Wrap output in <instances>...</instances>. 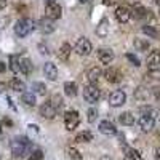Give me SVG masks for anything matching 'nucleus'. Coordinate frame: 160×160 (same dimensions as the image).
<instances>
[{"mask_svg":"<svg viewBox=\"0 0 160 160\" xmlns=\"http://www.w3.org/2000/svg\"><path fill=\"white\" fill-rule=\"evenodd\" d=\"M10 148H11V155H15V157H21L24 158V155H28L32 148V144L28 138H24V136H18L15 138L11 142H10Z\"/></svg>","mask_w":160,"mask_h":160,"instance_id":"nucleus-1","label":"nucleus"},{"mask_svg":"<svg viewBox=\"0 0 160 160\" xmlns=\"http://www.w3.org/2000/svg\"><path fill=\"white\" fill-rule=\"evenodd\" d=\"M155 117H157V111L152 109V108H148V109L142 112V115L139 117V120H138L139 128H141L144 133L151 131V130L154 128V125H155Z\"/></svg>","mask_w":160,"mask_h":160,"instance_id":"nucleus-2","label":"nucleus"},{"mask_svg":"<svg viewBox=\"0 0 160 160\" xmlns=\"http://www.w3.org/2000/svg\"><path fill=\"white\" fill-rule=\"evenodd\" d=\"M35 29V22L31 18H21L19 21H16L15 24V34L18 37H28L32 31Z\"/></svg>","mask_w":160,"mask_h":160,"instance_id":"nucleus-3","label":"nucleus"},{"mask_svg":"<svg viewBox=\"0 0 160 160\" xmlns=\"http://www.w3.org/2000/svg\"><path fill=\"white\" fill-rule=\"evenodd\" d=\"M45 16L51 21L55 19H59L62 16V8L58 2L55 0H51V2H47V7H45Z\"/></svg>","mask_w":160,"mask_h":160,"instance_id":"nucleus-4","label":"nucleus"},{"mask_svg":"<svg viewBox=\"0 0 160 160\" xmlns=\"http://www.w3.org/2000/svg\"><path fill=\"white\" fill-rule=\"evenodd\" d=\"M80 123V115L77 111H68L64 114V127L66 130H69V131H74Z\"/></svg>","mask_w":160,"mask_h":160,"instance_id":"nucleus-5","label":"nucleus"},{"mask_svg":"<svg viewBox=\"0 0 160 160\" xmlns=\"http://www.w3.org/2000/svg\"><path fill=\"white\" fill-rule=\"evenodd\" d=\"M74 50H75L77 55H80V56H88L90 53H91V50H93V47H91V42H90L87 37H80L77 42H75Z\"/></svg>","mask_w":160,"mask_h":160,"instance_id":"nucleus-6","label":"nucleus"},{"mask_svg":"<svg viewBox=\"0 0 160 160\" xmlns=\"http://www.w3.org/2000/svg\"><path fill=\"white\" fill-rule=\"evenodd\" d=\"M99 96H101V90L96 87V85H87L85 88H83V99L87 101V102H90V104H93V102H96L98 99H99Z\"/></svg>","mask_w":160,"mask_h":160,"instance_id":"nucleus-7","label":"nucleus"},{"mask_svg":"<svg viewBox=\"0 0 160 160\" xmlns=\"http://www.w3.org/2000/svg\"><path fill=\"white\" fill-rule=\"evenodd\" d=\"M56 112H58V109L50 101L48 102H43L38 108V115L42 117V118H47V120H53V118L56 117Z\"/></svg>","mask_w":160,"mask_h":160,"instance_id":"nucleus-8","label":"nucleus"},{"mask_svg":"<svg viewBox=\"0 0 160 160\" xmlns=\"http://www.w3.org/2000/svg\"><path fill=\"white\" fill-rule=\"evenodd\" d=\"M125 102H127V95L122 90H115L109 95V104L112 108H122Z\"/></svg>","mask_w":160,"mask_h":160,"instance_id":"nucleus-9","label":"nucleus"},{"mask_svg":"<svg viewBox=\"0 0 160 160\" xmlns=\"http://www.w3.org/2000/svg\"><path fill=\"white\" fill-rule=\"evenodd\" d=\"M148 69L151 72H157L160 71V50H152L148 56Z\"/></svg>","mask_w":160,"mask_h":160,"instance_id":"nucleus-10","label":"nucleus"},{"mask_svg":"<svg viewBox=\"0 0 160 160\" xmlns=\"http://www.w3.org/2000/svg\"><path fill=\"white\" fill-rule=\"evenodd\" d=\"M96 56H98V59H99L102 64H111V62L114 61V58H115L114 51H112L111 48H106V47L96 50Z\"/></svg>","mask_w":160,"mask_h":160,"instance_id":"nucleus-11","label":"nucleus"},{"mask_svg":"<svg viewBox=\"0 0 160 160\" xmlns=\"http://www.w3.org/2000/svg\"><path fill=\"white\" fill-rule=\"evenodd\" d=\"M131 16H133V13H131L130 8H127V7H117V10H115V18H117L118 22L127 24Z\"/></svg>","mask_w":160,"mask_h":160,"instance_id":"nucleus-12","label":"nucleus"},{"mask_svg":"<svg viewBox=\"0 0 160 160\" xmlns=\"http://www.w3.org/2000/svg\"><path fill=\"white\" fill-rule=\"evenodd\" d=\"M104 77L111 83H118L120 80H122V72H120L117 68H108L104 71Z\"/></svg>","mask_w":160,"mask_h":160,"instance_id":"nucleus-13","label":"nucleus"},{"mask_svg":"<svg viewBox=\"0 0 160 160\" xmlns=\"http://www.w3.org/2000/svg\"><path fill=\"white\" fill-rule=\"evenodd\" d=\"M99 131L102 133V135H106V136H112V135L117 133V128H115V125L111 122V120H101L99 122Z\"/></svg>","mask_w":160,"mask_h":160,"instance_id":"nucleus-14","label":"nucleus"},{"mask_svg":"<svg viewBox=\"0 0 160 160\" xmlns=\"http://www.w3.org/2000/svg\"><path fill=\"white\" fill-rule=\"evenodd\" d=\"M43 74L48 80H51V82H55V80L58 78V68L53 62H45L43 66Z\"/></svg>","mask_w":160,"mask_h":160,"instance_id":"nucleus-15","label":"nucleus"},{"mask_svg":"<svg viewBox=\"0 0 160 160\" xmlns=\"http://www.w3.org/2000/svg\"><path fill=\"white\" fill-rule=\"evenodd\" d=\"M101 77H102V71H101V68H98V66H93L87 74V78H88V82L91 85H96Z\"/></svg>","mask_w":160,"mask_h":160,"instance_id":"nucleus-16","label":"nucleus"},{"mask_svg":"<svg viewBox=\"0 0 160 160\" xmlns=\"http://www.w3.org/2000/svg\"><path fill=\"white\" fill-rule=\"evenodd\" d=\"M38 26H40V31H42L43 34H51V32H55V22H53L51 19H48L47 16L42 18L38 21Z\"/></svg>","mask_w":160,"mask_h":160,"instance_id":"nucleus-17","label":"nucleus"},{"mask_svg":"<svg viewBox=\"0 0 160 160\" xmlns=\"http://www.w3.org/2000/svg\"><path fill=\"white\" fill-rule=\"evenodd\" d=\"M19 69H21V72L24 75H31L32 74V69H34L31 59L26 58V56H19Z\"/></svg>","mask_w":160,"mask_h":160,"instance_id":"nucleus-18","label":"nucleus"},{"mask_svg":"<svg viewBox=\"0 0 160 160\" xmlns=\"http://www.w3.org/2000/svg\"><path fill=\"white\" fill-rule=\"evenodd\" d=\"M109 21L106 19V18H102L101 21H99V24L96 26V35L98 37H101V38H104V37H108L109 35Z\"/></svg>","mask_w":160,"mask_h":160,"instance_id":"nucleus-19","label":"nucleus"},{"mask_svg":"<svg viewBox=\"0 0 160 160\" xmlns=\"http://www.w3.org/2000/svg\"><path fill=\"white\" fill-rule=\"evenodd\" d=\"M71 51H72L71 43L64 42V43H62V45L58 48V58H59L61 61H68V59L71 58Z\"/></svg>","mask_w":160,"mask_h":160,"instance_id":"nucleus-20","label":"nucleus"},{"mask_svg":"<svg viewBox=\"0 0 160 160\" xmlns=\"http://www.w3.org/2000/svg\"><path fill=\"white\" fill-rule=\"evenodd\" d=\"M133 16H135L136 19H144V18H149V10H146L142 5H139V3H135L133 5Z\"/></svg>","mask_w":160,"mask_h":160,"instance_id":"nucleus-21","label":"nucleus"},{"mask_svg":"<svg viewBox=\"0 0 160 160\" xmlns=\"http://www.w3.org/2000/svg\"><path fill=\"white\" fill-rule=\"evenodd\" d=\"M133 47H135L136 51H148L151 48V43L148 38H141V37H135L133 40Z\"/></svg>","mask_w":160,"mask_h":160,"instance_id":"nucleus-22","label":"nucleus"},{"mask_svg":"<svg viewBox=\"0 0 160 160\" xmlns=\"http://www.w3.org/2000/svg\"><path fill=\"white\" fill-rule=\"evenodd\" d=\"M118 122L122 123L123 127H133L136 120H135V115L127 111V112H122V114L118 115Z\"/></svg>","mask_w":160,"mask_h":160,"instance_id":"nucleus-23","label":"nucleus"},{"mask_svg":"<svg viewBox=\"0 0 160 160\" xmlns=\"http://www.w3.org/2000/svg\"><path fill=\"white\" fill-rule=\"evenodd\" d=\"M10 88L13 91H16V93H26V83L22 82V80H19L18 77H13L10 80Z\"/></svg>","mask_w":160,"mask_h":160,"instance_id":"nucleus-24","label":"nucleus"},{"mask_svg":"<svg viewBox=\"0 0 160 160\" xmlns=\"http://www.w3.org/2000/svg\"><path fill=\"white\" fill-rule=\"evenodd\" d=\"M135 99H136L138 102L148 101V99H149V90L144 88V87H138V88L135 90Z\"/></svg>","mask_w":160,"mask_h":160,"instance_id":"nucleus-25","label":"nucleus"},{"mask_svg":"<svg viewBox=\"0 0 160 160\" xmlns=\"http://www.w3.org/2000/svg\"><path fill=\"white\" fill-rule=\"evenodd\" d=\"M21 101L28 106V108H34V106H35V95L32 91H26V93H22Z\"/></svg>","mask_w":160,"mask_h":160,"instance_id":"nucleus-26","label":"nucleus"},{"mask_svg":"<svg viewBox=\"0 0 160 160\" xmlns=\"http://www.w3.org/2000/svg\"><path fill=\"white\" fill-rule=\"evenodd\" d=\"M142 32L148 35V37H151V38H155V40L160 38V32L155 29V26H149V24L142 26Z\"/></svg>","mask_w":160,"mask_h":160,"instance_id":"nucleus-27","label":"nucleus"},{"mask_svg":"<svg viewBox=\"0 0 160 160\" xmlns=\"http://www.w3.org/2000/svg\"><path fill=\"white\" fill-rule=\"evenodd\" d=\"M64 93H66L69 98L77 96V83H75V82H66V83H64Z\"/></svg>","mask_w":160,"mask_h":160,"instance_id":"nucleus-28","label":"nucleus"},{"mask_svg":"<svg viewBox=\"0 0 160 160\" xmlns=\"http://www.w3.org/2000/svg\"><path fill=\"white\" fill-rule=\"evenodd\" d=\"M125 160H142V157L136 149H131L125 146Z\"/></svg>","mask_w":160,"mask_h":160,"instance_id":"nucleus-29","label":"nucleus"},{"mask_svg":"<svg viewBox=\"0 0 160 160\" xmlns=\"http://www.w3.org/2000/svg\"><path fill=\"white\" fill-rule=\"evenodd\" d=\"M75 141H77V142H90V141H93V133L88 131V130L80 131L78 135L75 136Z\"/></svg>","mask_w":160,"mask_h":160,"instance_id":"nucleus-30","label":"nucleus"},{"mask_svg":"<svg viewBox=\"0 0 160 160\" xmlns=\"http://www.w3.org/2000/svg\"><path fill=\"white\" fill-rule=\"evenodd\" d=\"M32 91L37 93V95H40V96H45L47 93H48V88H47V85L42 83V82H34V83H32Z\"/></svg>","mask_w":160,"mask_h":160,"instance_id":"nucleus-31","label":"nucleus"},{"mask_svg":"<svg viewBox=\"0 0 160 160\" xmlns=\"http://www.w3.org/2000/svg\"><path fill=\"white\" fill-rule=\"evenodd\" d=\"M8 59H10V69L15 74L21 72V69H19V56L18 55H10Z\"/></svg>","mask_w":160,"mask_h":160,"instance_id":"nucleus-32","label":"nucleus"},{"mask_svg":"<svg viewBox=\"0 0 160 160\" xmlns=\"http://www.w3.org/2000/svg\"><path fill=\"white\" fill-rule=\"evenodd\" d=\"M50 102L55 106L56 109H59V108H62V104H64V101H62V96L61 95H58V93H55V95L51 96V99H50Z\"/></svg>","mask_w":160,"mask_h":160,"instance_id":"nucleus-33","label":"nucleus"},{"mask_svg":"<svg viewBox=\"0 0 160 160\" xmlns=\"http://www.w3.org/2000/svg\"><path fill=\"white\" fill-rule=\"evenodd\" d=\"M68 155H69L71 160H83V155L80 154L75 148H69L68 149Z\"/></svg>","mask_w":160,"mask_h":160,"instance_id":"nucleus-34","label":"nucleus"},{"mask_svg":"<svg viewBox=\"0 0 160 160\" xmlns=\"http://www.w3.org/2000/svg\"><path fill=\"white\" fill-rule=\"evenodd\" d=\"M87 115H88V117H87V118H88V122H90V123H95V122H96V118H98V111H96L95 108H90L88 112H87Z\"/></svg>","mask_w":160,"mask_h":160,"instance_id":"nucleus-35","label":"nucleus"},{"mask_svg":"<svg viewBox=\"0 0 160 160\" xmlns=\"http://www.w3.org/2000/svg\"><path fill=\"white\" fill-rule=\"evenodd\" d=\"M29 160H43V152L40 149H35L29 154Z\"/></svg>","mask_w":160,"mask_h":160,"instance_id":"nucleus-36","label":"nucleus"},{"mask_svg":"<svg viewBox=\"0 0 160 160\" xmlns=\"http://www.w3.org/2000/svg\"><path fill=\"white\" fill-rule=\"evenodd\" d=\"M125 56H127V59H128V61H130V62H131L133 66H136V68L139 66V59H138V58H136L135 55H131V53H127Z\"/></svg>","mask_w":160,"mask_h":160,"instance_id":"nucleus-37","label":"nucleus"},{"mask_svg":"<svg viewBox=\"0 0 160 160\" xmlns=\"http://www.w3.org/2000/svg\"><path fill=\"white\" fill-rule=\"evenodd\" d=\"M118 2H120V0H102V3H104L106 7H114V5H118Z\"/></svg>","mask_w":160,"mask_h":160,"instance_id":"nucleus-38","label":"nucleus"},{"mask_svg":"<svg viewBox=\"0 0 160 160\" xmlns=\"http://www.w3.org/2000/svg\"><path fill=\"white\" fill-rule=\"evenodd\" d=\"M151 91L154 93V96H155V99H160V87H154V88H152Z\"/></svg>","mask_w":160,"mask_h":160,"instance_id":"nucleus-39","label":"nucleus"},{"mask_svg":"<svg viewBox=\"0 0 160 160\" xmlns=\"http://www.w3.org/2000/svg\"><path fill=\"white\" fill-rule=\"evenodd\" d=\"M7 7V0H0V10H3Z\"/></svg>","mask_w":160,"mask_h":160,"instance_id":"nucleus-40","label":"nucleus"},{"mask_svg":"<svg viewBox=\"0 0 160 160\" xmlns=\"http://www.w3.org/2000/svg\"><path fill=\"white\" fill-rule=\"evenodd\" d=\"M3 90H7V85L3 82H0V93H3Z\"/></svg>","mask_w":160,"mask_h":160,"instance_id":"nucleus-41","label":"nucleus"},{"mask_svg":"<svg viewBox=\"0 0 160 160\" xmlns=\"http://www.w3.org/2000/svg\"><path fill=\"white\" fill-rule=\"evenodd\" d=\"M5 68H7V66H5L2 61H0V72H3V71H5Z\"/></svg>","mask_w":160,"mask_h":160,"instance_id":"nucleus-42","label":"nucleus"},{"mask_svg":"<svg viewBox=\"0 0 160 160\" xmlns=\"http://www.w3.org/2000/svg\"><path fill=\"white\" fill-rule=\"evenodd\" d=\"M155 158H157V160H160V148L155 151Z\"/></svg>","mask_w":160,"mask_h":160,"instance_id":"nucleus-43","label":"nucleus"},{"mask_svg":"<svg viewBox=\"0 0 160 160\" xmlns=\"http://www.w3.org/2000/svg\"><path fill=\"white\" fill-rule=\"evenodd\" d=\"M99 160H112V158H111V157H109V155H102V157H101V158H99Z\"/></svg>","mask_w":160,"mask_h":160,"instance_id":"nucleus-44","label":"nucleus"},{"mask_svg":"<svg viewBox=\"0 0 160 160\" xmlns=\"http://www.w3.org/2000/svg\"><path fill=\"white\" fill-rule=\"evenodd\" d=\"M78 2H80V3H87V2H88V0H78Z\"/></svg>","mask_w":160,"mask_h":160,"instance_id":"nucleus-45","label":"nucleus"},{"mask_svg":"<svg viewBox=\"0 0 160 160\" xmlns=\"http://www.w3.org/2000/svg\"><path fill=\"white\" fill-rule=\"evenodd\" d=\"M157 5H158V11H160V0H157Z\"/></svg>","mask_w":160,"mask_h":160,"instance_id":"nucleus-46","label":"nucleus"},{"mask_svg":"<svg viewBox=\"0 0 160 160\" xmlns=\"http://www.w3.org/2000/svg\"><path fill=\"white\" fill-rule=\"evenodd\" d=\"M0 133H2V125H0Z\"/></svg>","mask_w":160,"mask_h":160,"instance_id":"nucleus-47","label":"nucleus"},{"mask_svg":"<svg viewBox=\"0 0 160 160\" xmlns=\"http://www.w3.org/2000/svg\"><path fill=\"white\" fill-rule=\"evenodd\" d=\"M155 2H157V0H155Z\"/></svg>","mask_w":160,"mask_h":160,"instance_id":"nucleus-48","label":"nucleus"},{"mask_svg":"<svg viewBox=\"0 0 160 160\" xmlns=\"http://www.w3.org/2000/svg\"><path fill=\"white\" fill-rule=\"evenodd\" d=\"M158 120H160V118H158Z\"/></svg>","mask_w":160,"mask_h":160,"instance_id":"nucleus-49","label":"nucleus"}]
</instances>
